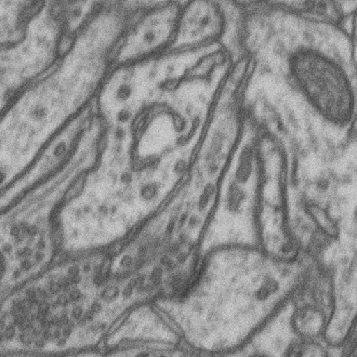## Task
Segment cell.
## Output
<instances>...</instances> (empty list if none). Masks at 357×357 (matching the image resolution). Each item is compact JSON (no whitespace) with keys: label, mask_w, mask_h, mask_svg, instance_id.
<instances>
[{"label":"cell","mask_w":357,"mask_h":357,"mask_svg":"<svg viewBox=\"0 0 357 357\" xmlns=\"http://www.w3.org/2000/svg\"><path fill=\"white\" fill-rule=\"evenodd\" d=\"M4 251L5 252H10L11 251V245H5V247H4Z\"/></svg>","instance_id":"836d02e7"},{"label":"cell","mask_w":357,"mask_h":357,"mask_svg":"<svg viewBox=\"0 0 357 357\" xmlns=\"http://www.w3.org/2000/svg\"><path fill=\"white\" fill-rule=\"evenodd\" d=\"M20 275H21V270L17 269L14 271L13 278H18Z\"/></svg>","instance_id":"1f68e13d"},{"label":"cell","mask_w":357,"mask_h":357,"mask_svg":"<svg viewBox=\"0 0 357 357\" xmlns=\"http://www.w3.org/2000/svg\"><path fill=\"white\" fill-rule=\"evenodd\" d=\"M133 259H131L130 256H125L124 258L122 259L121 265L124 267L130 266L131 264H132Z\"/></svg>","instance_id":"ffe728a7"},{"label":"cell","mask_w":357,"mask_h":357,"mask_svg":"<svg viewBox=\"0 0 357 357\" xmlns=\"http://www.w3.org/2000/svg\"><path fill=\"white\" fill-rule=\"evenodd\" d=\"M35 258L36 261H41L44 258V255L41 252H38L36 254Z\"/></svg>","instance_id":"f546056e"},{"label":"cell","mask_w":357,"mask_h":357,"mask_svg":"<svg viewBox=\"0 0 357 357\" xmlns=\"http://www.w3.org/2000/svg\"><path fill=\"white\" fill-rule=\"evenodd\" d=\"M38 245L39 248H45V245H46V243H45L44 241H42V240H40V241H39L38 243Z\"/></svg>","instance_id":"e575fe53"},{"label":"cell","mask_w":357,"mask_h":357,"mask_svg":"<svg viewBox=\"0 0 357 357\" xmlns=\"http://www.w3.org/2000/svg\"><path fill=\"white\" fill-rule=\"evenodd\" d=\"M100 309H102V307H100V304L95 303L93 304V305H92L91 311L93 312L94 314H97V312H99L100 311Z\"/></svg>","instance_id":"d4e9b609"},{"label":"cell","mask_w":357,"mask_h":357,"mask_svg":"<svg viewBox=\"0 0 357 357\" xmlns=\"http://www.w3.org/2000/svg\"><path fill=\"white\" fill-rule=\"evenodd\" d=\"M332 1L344 21L357 13V0H332Z\"/></svg>","instance_id":"ba28073f"},{"label":"cell","mask_w":357,"mask_h":357,"mask_svg":"<svg viewBox=\"0 0 357 357\" xmlns=\"http://www.w3.org/2000/svg\"><path fill=\"white\" fill-rule=\"evenodd\" d=\"M273 8L323 26L344 22L332 0H268Z\"/></svg>","instance_id":"8992f818"},{"label":"cell","mask_w":357,"mask_h":357,"mask_svg":"<svg viewBox=\"0 0 357 357\" xmlns=\"http://www.w3.org/2000/svg\"><path fill=\"white\" fill-rule=\"evenodd\" d=\"M79 272H80L79 267L72 266L68 270V275H69L70 278H71V276H75V275H79Z\"/></svg>","instance_id":"44dd1931"},{"label":"cell","mask_w":357,"mask_h":357,"mask_svg":"<svg viewBox=\"0 0 357 357\" xmlns=\"http://www.w3.org/2000/svg\"><path fill=\"white\" fill-rule=\"evenodd\" d=\"M70 298L67 297L66 295L59 296L57 303L59 305L66 306L68 304Z\"/></svg>","instance_id":"ac0fdd59"},{"label":"cell","mask_w":357,"mask_h":357,"mask_svg":"<svg viewBox=\"0 0 357 357\" xmlns=\"http://www.w3.org/2000/svg\"><path fill=\"white\" fill-rule=\"evenodd\" d=\"M311 264L305 257L276 256L258 245L211 248L191 304L192 314L206 317L197 337L215 353L238 354L291 300Z\"/></svg>","instance_id":"6da1fadb"},{"label":"cell","mask_w":357,"mask_h":357,"mask_svg":"<svg viewBox=\"0 0 357 357\" xmlns=\"http://www.w3.org/2000/svg\"><path fill=\"white\" fill-rule=\"evenodd\" d=\"M10 234L11 236L14 237L18 236L20 234V228L18 227V226H13V227L11 228Z\"/></svg>","instance_id":"cb8c5ba5"},{"label":"cell","mask_w":357,"mask_h":357,"mask_svg":"<svg viewBox=\"0 0 357 357\" xmlns=\"http://www.w3.org/2000/svg\"><path fill=\"white\" fill-rule=\"evenodd\" d=\"M80 276L79 275H75V276H71V278H69L70 282H71V284H78L80 282Z\"/></svg>","instance_id":"484cf974"},{"label":"cell","mask_w":357,"mask_h":357,"mask_svg":"<svg viewBox=\"0 0 357 357\" xmlns=\"http://www.w3.org/2000/svg\"><path fill=\"white\" fill-rule=\"evenodd\" d=\"M83 272L84 273H88L89 272V270H91V265L89 264H85L83 266Z\"/></svg>","instance_id":"d6a6232c"},{"label":"cell","mask_w":357,"mask_h":357,"mask_svg":"<svg viewBox=\"0 0 357 357\" xmlns=\"http://www.w3.org/2000/svg\"><path fill=\"white\" fill-rule=\"evenodd\" d=\"M290 77L320 119L339 130L357 124V89L350 66L335 53L303 47L290 55Z\"/></svg>","instance_id":"3957f363"},{"label":"cell","mask_w":357,"mask_h":357,"mask_svg":"<svg viewBox=\"0 0 357 357\" xmlns=\"http://www.w3.org/2000/svg\"><path fill=\"white\" fill-rule=\"evenodd\" d=\"M26 231L28 234H31V236H35L36 231H38V229H36L35 226H31V227H28Z\"/></svg>","instance_id":"83f0119b"},{"label":"cell","mask_w":357,"mask_h":357,"mask_svg":"<svg viewBox=\"0 0 357 357\" xmlns=\"http://www.w3.org/2000/svg\"><path fill=\"white\" fill-rule=\"evenodd\" d=\"M162 273H163V270H162L161 268H155V269L153 271L152 273H151V279L156 283V282L160 280Z\"/></svg>","instance_id":"4fadbf2b"},{"label":"cell","mask_w":357,"mask_h":357,"mask_svg":"<svg viewBox=\"0 0 357 357\" xmlns=\"http://www.w3.org/2000/svg\"><path fill=\"white\" fill-rule=\"evenodd\" d=\"M181 4L160 0L142 10L123 36L114 67L130 66L167 52L174 39Z\"/></svg>","instance_id":"277c9868"},{"label":"cell","mask_w":357,"mask_h":357,"mask_svg":"<svg viewBox=\"0 0 357 357\" xmlns=\"http://www.w3.org/2000/svg\"><path fill=\"white\" fill-rule=\"evenodd\" d=\"M72 328L70 326H66V328H64L63 334L64 337H68L70 334H71Z\"/></svg>","instance_id":"4316f807"},{"label":"cell","mask_w":357,"mask_h":357,"mask_svg":"<svg viewBox=\"0 0 357 357\" xmlns=\"http://www.w3.org/2000/svg\"><path fill=\"white\" fill-rule=\"evenodd\" d=\"M119 294V287L114 286H110L106 287L102 293V297L106 301L114 300Z\"/></svg>","instance_id":"9c48e42d"},{"label":"cell","mask_w":357,"mask_h":357,"mask_svg":"<svg viewBox=\"0 0 357 357\" xmlns=\"http://www.w3.org/2000/svg\"><path fill=\"white\" fill-rule=\"evenodd\" d=\"M137 281L132 280L130 284H128L127 287H125L124 292H123V295H124L125 298H128L133 293L134 287L137 286Z\"/></svg>","instance_id":"7c38bea8"},{"label":"cell","mask_w":357,"mask_h":357,"mask_svg":"<svg viewBox=\"0 0 357 357\" xmlns=\"http://www.w3.org/2000/svg\"><path fill=\"white\" fill-rule=\"evenodd\" d=\"M69 298L71 301H78L81 298V292L78 289H73L69 293Z\"/></svg>","instance_id":"e0dca14e"},{"label":"cell","mask_w":357,"mask_h":357,"mask_svg":"<svg viewBox=\"0 0 357 357\" xmlns=\"http://www.w3.org/2000/svg\"><path fill=\"white\" fill-rule=\"evenodd\" d=\"M20 339H21V342L24 343V345H30L31 343L33 342V335L32 332H24V334H22L20 336Z\"/></svg>","instance_id":"8fae6325"},{"label":"cell","mask_w":357,"mask_h":357,"mask_svg":"<svg viewBox=\"0 0 357 357\" xmlns=\"http://www.w3.org/2000/svg\"><path fill=\"white\" fill-rule=\"evenodd\" d=\"M83 310L80 306H75L74 309L72 310V315L75 319H79L81 315H82Z\"/></svg>","instance_id":"2e32d148"},{"label":"cell","mask_w":357,"mask_h":357,"mask_svg":"<svg viewBox=\"0 0 357 357\" xmlns=\"http://www.w3.org/2000/svg\"><path fill=\"white\" fill-rule=\"evenodd\" d=\"M156 194V187L153 185V184H148V185L144 186L142 190V195L144 199L149 200L151 198L155 197Z\"/></svg>","instance_id":"30bf717a"},{"label":"cell","mask_w":357,"mask_h":357,"mask_svg":"<svg viewBox=\"0 0 357 357\" xmlns=\"http://www.w3.org/2000/svg\"><path fill=\"white\" fill-rule=\"evenodd\" d=\"M14 335H15V328H14L13 326H8V328L5 329L4 337L6 339H13Z\"/></svg>","instance_id":"9a60e30c"},{"label":"cell","mask_w":357,"mask_h":357,"mask_svg":"<svg viewBox=\"0 0 357 357\" xmlns=\"http://www.w3.org/2000/svg\"><path fill=\"white\" fill-rule=\"evenodd\" d=\"M50 291L52 293V294H57V293L60 292L61 290V284L55 283V282H50L49 284Z\"/></svg>","instance_id":"5bb4252c"},{"label":"cell","mask_w":357,"mask_h":357,"mask_svg":"<svg viewBox=\"0 0 357 357\" xmlns=\"http://www.w3.org/2000/svg\"><path fill=\"white\" fill-rule=\"evenodd\" d=\"M50 305L46 303H40L38 304V311L41 312H44V314H47L49 312Z\"/></svg>","instance_id":"d6986e66"},{"label":"cell","mask_w":357,"mask_h":357,"mask_svg":"<svg viewBox=\"0 0 357 357\" xmlns=\"http://www.w3.org/2000/svg\"><path fill=\"white\" fill-rule=\"evenodd\" d=\"M66 337H60V339H59V340H58V345L63 346V345L66 344Z\"/></svg>","instance_id":"4dcf8cb0"},{"label":"cell","mask_w":357,"mask_h":357,"mask_svg":"<svg viewBox=\"0 0 357 357\" xmlns=\"http://www.w3.org/2000/svg\"><path fill=\"white\" fill-rule=\"evenodd\" d=\"M36 347L42 348L45 346V340L43 339H38L36 340Z\"/></svg>","instance_id":"f1b7e54d"},{"label":"cell","mask_w":357,"mask_h":357,"mask_svg":"<svg viewBox=\"0 0 357 357\" xmlns=\"http://www.w3.org/2000/svg\"><path fill=\"white\" fill-rule=\"evenodd\" d=\"M125 20L109 8L79 25L58 60L7 103L3 137L31 136L70 127L96 100L114 67Z\"/></svg>","instance_id":"7a4b0ae2"},{"label":"cell","mask_w":357,"mask_h":357,"mask_svg":"<svg viewBox=\"0 0 357 357\" xmlns=\"http://www.w3.org/2000/svg\"><path fill=\"white\" fill-rule=\"evenodd\" d=\"M227 20L219 0H187L181 4L174 39L167 53L191 52L225 35Z\"/></svg>","instance_id":"5b68a950"},{"label":"cell","mask_w":357,"mask_h":357,"mask_svg":"<svg viewBox=\"0 0 357 357\" xmlns=\"http://www.w3.org/2000/svg\"><path fill=\"white\" fill-rule=\"evenodd\" d=\"M21 267L22 270H29L31 267H32V264L31 262L28 261V259H25V261H22L21 264Z\"/></svg>","instance_id":"603a6c76"},{"label":"cell","mask_w":357,"mask_h":357,"mask_svg":"<svg viewBox=\"0 0 357 357\" xmlns=\"http://www.w3.org/2000/svg\"><path fill=\"white\" fill-rule=\"evenodd\" d=\"M31 253H32V250H30L29 248H24L22 250L18 251V256H30Z\"/></svg>","instance_id":"7402d4cb"},{"label":"cell","mask_w":357,"mask_h":357,"mask_svg":"<svg viewBox=\"0 0 357 357\" xmlns=\"http://www.w3.org/2000/svg\"><path fill=\"white\" fill-rule=\"evenodd\" d=\"M348 20H350V27L348 29L349 47H350V69L357 89V13L351 15Z\"/></svg>","instance_id":"52a82bcc"}]
</instances>
